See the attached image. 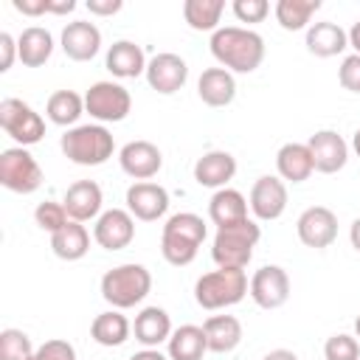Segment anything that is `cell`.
I'll use <instances>...</instances> for the list:
<instances>
[{
  "label": "cell",
  "instance_id": "obj_18",
  "mask_svg": "<svg viewBox=\"0 0 360 360\" xmlns=\"http://www.w3.org/2000/svg\"><path fill=\"white\" fill-rule=\"evenodd\" d=\"M62 51L73 62H90L101 51V31L87 20H73L62 28Z\"/></svg>",
  "mask_w": 360,
  "mask_h": 360
},
{
  "label": "cell",
  "instance_id": "obj_40",
  "mask_svg": "<svg viewBox=\"0 0 360 360\" xmlns=\"http://www.w3.org/2000/svg\"><path fill=\"white\" fill-rule=\"evenodd\" d=\"M338 82H340L343 90L360 93V53L343 56V62H340V68H338Z\"/></svg>",
  "mask_w": 360,
  "mask_h": 360
},
{
  "label": "cell",
  "instance_id": "obj_20",
  "mask_svg": "<svg viewBox=\"0 0 360 360\" xmlns=\"http://www.w3.org/2000/svg\"><path fill=\"white\" fill-rule=\"evenodd\" d=\"M236 174V158L225 149H211L194 163V180L205 188H225Z\"/></svg>",
  "mask_w": 360,
  "mask_h": 360
},
{
  "label": "cell",
  "instance_id": "obj_46",
  "mask_svg": "<svg viewBox=\"0 0 360 360\" xmlns=\"http://www.w3.org/2000/svg\"><path fill=\"white\" fill-rule=\"evenodd\" d=\"M262 360H298V354L290 352V349H273V352H267Z\"/></svg>",
  "mask_w": 360,
  "mask_h": 360
},
{
  "label": "cell",
  "instance_id": "obj_24",
  "mask_svg": "<svg viewBox=\"0 0 360 360\" xmlns=\"http://www.w3.org/2000/svg\"><path fill=\"white\" fill-rule=\"evenodd\" d=\"M349 48V31H343L338 22H312L307 28V51L312 56H321V59H329V56H338Z\"/></svg>",
  "mask_w": 360,
  "mask_h": 360
},
{
  "label": "cell",
  "instance_id": "obj_31",
  "mask_svg": "<svg viewBox=\"0 0 360 360\" xmlns=\"http://www.w3.org/2000/svg\"><path fill=\"white\" fill-rule=\"evenodd\" d=\"M51 250L59 256V259H65V262H79V259H84L87 256V250H90V233H87V228L82 225V222H68L62 231H56L53 236H51Z\"/></svg>",
  "mask_w": 360,
  "mask_h": 360
},
{
  "label": "cell",
  "instance_id": "obj_44",
  "mask_svg": "<svg viewBox=\"0 0 360 360\" xmlns=\"http://www.w3.org/2000/svg\"><path fill=\"white\" fill-rule=\"evenodd\" d=\"M76 8V0H51V14H70Z\"/></svg>",
  "mask_w": 360,
  "mask_h": 360
},
{
  "label": "cell",
  "instance_id": "obj_3",
  "mask_svg": "<svg viewBox=\"0 0 360 360\" xmlns=\"http://www.w3.org/2000/svg\"><path fill=\"white\" fill-rule=\"evenodd\" d=\"M59 146L76 166H101L115 152V141L104 124H76L62 135Z\"/></svg>",
  "mask_w": 360,
  "mask_h": 360
},
{
  "label": "cell",
  "instance_id": "obj_32",
  "mask_svg": "<svg viewBox=\"0 0 360 360\" xmlns=\"http://www.w3.org/2000/svg\"><path fill=\"white\" fill-rule=\"evenodd\" d=\"M84 112V96L76 90H56L45 104V115L56 127H73Z\"/></svg>",
  "mask_w": 360,
  "mask_h": 360
},
{
  "label": "cell",
  "instance_id": "obj_27",
  "mask_svg": "<svg viewBox=\"0 0 360 360\" xmlns=\"http://www.w3.org/2000/svg\"><path fill=\"white\" fill-rule=\"evenodd\" d=\"M202 329H205L208 352L228 354L242 343V323L233 315H211V318H205Z\"/></svg>",
  "mask_w": 360,
  "mask_h": 360
},
{
  "label": "cell",
  "instance_id": "obj_42",
  "mask_svg": "<svg viewBox=\"0 0 360 360\" xmlns=\"http://www.w3.org/2000/svg\"><path fill=\"white\" fill-rule=\"evenodd\" d=\"M11 6L25 14V17H39V14H51V0H11Z\"/></svg>",
  "mask_w": 360,
  "mask_h": 360
},
{
  "label": "cell",
  "instance_id": "obj_43",
  "mask_svg": "<svg viewBox=\"0 0 360 360\" xmlns=\"http://www.w3.org/2000/svg\"><path fill=\"white\" fill-rule=\"evenodd\" d=\"M84 6H87V11L96 14V17H112V14H118V11L124 8L121 0H87Z\"/></svg>",
  "mask_w": 360,
  "mask_h": 360
},
{
  "label": "cell",
  "instance_id": "obj_4",
  "mask_svg": "<svg viewBox=\"0 0 360 360\" xmlns=\"http://www.w3.org/2000/svg\"><path fill=\"white\" fill-rule=\"evenodd\" d=\"M248 276L245 270L239 267H217L211 273H202L194 284V301L214 312V309H225V307H233L239 304L245 295H248Z\"/></svg>",
  "mask_w": 360,
  "mask_h": 360
},
{
  "label": "cell",
  "instance_id": "obj_14",
  "mask_svg": "<svg viewBox=\"0 0 360 360\" xmlns=\"http://www.w3.org/2000/svg\"><path fill=\"white\" fill-rule=\"evenodd\" d=\"M127 211L141 222H155L169 211V191L152 180L132 183L127 188Z\"/></svg>",
  "mask_w": 360,
  "mask_h": 360
},
{
  "label": "cell",
  "instance_id": "obj_35",
  "mask_svg": "<svg viewBox=\"0 0 360 360\" xmlns=\"http://www.w3.org/2000/svg\"><path fill=\"white\" fill-rule=\"evenodd\" d=\"M34 343L22 329H3L0 332V360H31L34 357Z\"/></svg>",
  "mask_w": 360,
  "mask_h": 360
},
{
  "label": "cell",
  "instance_id": "obj_36",
  "mask_svg": "<svg viewBox=\"0 0 360 360\" xmlns=\"http://www.w3.org/2000/svg\"><path fill=\"white\" fill-rule=\"evenodd\" d=\"M34 222H37L42 231H48V233L53 236L56 231H62V228L70 222V217H68V211H65L62 202L45 200V202L37 205V211H34Z\"/></svg>",
  "mask_w": 360,
  "mask_h": 360
},
{
  "label": "cell",
  "instance_id": "obj_15",
  "mask_svg": "<svg viewBox=\"0 0 360 360\" xmlns=\"http://www.w3.org/2000/svg\"><path fill=\"white\" fill-rule=\"evenodd\" d=\"M93 239L104 250H124L135 239V217L127 208L101 211V217L93 225Z\"/></svg>",
  "mask_w": 360,
  "mask_h": 360
},
{
  "label": "cell",
  "instance_id": "obj_10",
  "mask_svg": "<svg viewBox=\"0 0 360 360\" xmlns=\"http://www.w3.org/2000/svg\"><path fill=\"white\" fill-rule=\"evenodd\" d=\"M250 298L262 309H278L290 298V276L281 264H264L250 276Z\"/></svg>",
  "mask_w": 360,
  "mask_h": 360
},
{
  "label": "cell",
  "instance_id": "obj_12",
  "mask_svg": "<svg viewBox=\"0 0 360 360\" xmlns=\"http://www.w3.org/2000/svg\"><path fill=\"white\" fill-rule=\"evenodd\" d=\"M143 76H146V82H149V87H152L155 93L172 96V93H177V90L188 82V65H186L183 56L163 51V53H155V56L149 59Z\"/></svg>",
  "mask_w": 360,
  "mask_h": 360
},
{
  "label": "cell",
  "instance_id": "obj_47",
  "mask_svg": "<svg viewBox=\"0 0 360 360\" xmlns=\"http://www.w3.org/2000/svg\"><path fill=\"white\" fill-rule=\"evenodd\" d=\"M349 48H354V53H360V20L349 28Z\"/></svg>",
  "mask_w": 360,
  "mask_h": 360
},
{
  "label": "cell",
  "instance_id": "obj_16",
  "mask_svg": "<svg viewBox=\"0 0 360 360\" xmlns=\"http://www.w3.org/2000/svg\"><path fill=\"white\" fill-rule=\"evenodd\" d=\"M307 146L312 152L315 172H321V174H335L349 160V143L335 129H318L315 135H309Z\"/></svg>",
  "mask_w": 360,
  "mask_h": 360
},
{
  "label": "cell",
  "instance_id": "obj_6",
  "mask_svg": "<svg viewBox=\"0 0 360 360\" xmlns=\"http://www.w3.org/2000/svg\"><path fill=\"white\" fill-rule=\"evenodd\" d=\"M262 239V228L256 225V219H242L225 228H217L214 245H211V256L217 262V267H239L245 270L253 259V248Z\"/></svg>",
  "mask_w": 360,
  "mask_h": 360
},
{
  "label": "cell",
  "instance_id": "obj_23",
  "mask_svg": "<svg viewBox=\"0 0 360 360\" xmlns=\"http://www.w3.org/2000/svg\"><path fill=\"white\" fill-rule=\"evenodd\" d=\"M132 332H135V340L143 343L146 349H158L163 340L172 338V318L163 307H143L138 315H135V323H132Z\"/></svg>",
  "mask_w": 360,
  "mask_h": 360
},
{
  "label": "cell",
  "instance_id": "obj_9",
  "mask_svg": "<svg viewBox=\"0 0 360 360\" xmlns=\"http://www.w3.org/2000/svg\"><path fill=\"white\" fill-rule=\"evenodd\" d=\"M129 110L132 96L118 82H96L84 93V112H90V118H96L98 124H118L129 115Z\"/></svg>",
  "mask_w": 360,
  "mask_h": 360
},
{
  "label": "cell",
  "instance_id": "obj_48",
  "mask_svg": "<svg viewBox=\"0 0 360 360\" xmlns=\"http://www.w3.org/2000/svg\"><path fill=\"white\" fill-rule=\"evenodd\" d=\"M349 239H352V248L360 253V217L352 222V228H349Z\"/></svg>",
  "mask_w": 360,
  "mask_h": 360
},
{
  "label": "cell",
  "instance_id": "obj_38",
  "mask_svg": "<svg viewBox=\"0 0 360 360\" xmlns=\"http://www.w3.org/2000/svg\"><path fill=\"white\" fill-rule=\"evenodd\" d=\"M233 17L239 22H262L270 14V3L267 0H233Z\"/></svg>",
  "mask_w": 360,
  "mask_h": 360
},
{
  "label": "cell",
  "instance_id": "obj_45",
  "mask_svg": "<svg viewBox=\"0 0 360 360\" xmlns=\"http://www.w3.org/2000/svg\"><path fill=\"white\" fill-rule=\"evenodd\" d=\"M129 360H169V354H160L158 349H143V352H135Z\"/></svg>",
  "mask_w": 360,
  "mask_h": 360
},
{
  "label": "cell",
  "instance_id": "obj_7",
  "mask_svg": "<svg viewBox=\"0 0 360 360\" xmlns=\"http://www.w3.org/2000/svg\"><path fill=\"white\" fill-rule=\"evenodd\" d=\"M0 127L17 146H34L45 138L42 115L25 104L22 98H3L0 101Z\"/></svg>",
  "mask_w": 360,
  "mask_h": 360
},
{
  "label": "cell",
  "instance_id": "obj_34",
  "mask_svg": "<svg viewBox=\"0 0 360 360\" xmlns=\"http://www.w3.org/2000/svg\"><path fill=\"white\" fill-rule=\"evenodd\" d=\"M321 8V0H278L273 14L284 31H301L309 28L312 14Z\"/></svg>",
  "mask_w": 360,
  "mask_h": 360
},
{
  "label": "cell",
  "instance_id": "obj_2",
  "mask_svg": "<svg viewBox=\"0 0 360 360\" xmlns=\"http://www.w3.org/2000/svg\"><path fill=\"white\" fill-rule=\"evenodd\" d=\"M205 222L202 217L191 214V211H180L174 217L166 219L163 225V233H160V253L169 264L174 267H186L194 262L200 245L205 242Z\"/></svg>",
  "mask_w": 360,
  "mask_h": 360
},
{
  "label": "cell",
  "instance_id": "obj_39",
  "mask_svg": "<svg viewBox=\"0 0 360 360\" xmlns=\"http://www.w3.org/2000/svg\"><path fill=\"white\" fill-rule=\"evenodd\" d=\"M31 360H76V349H73V343L53 338V340H45L42 346H37Z\"/></svg>",
  "mask_w": 360,
  "mask_h": 360
},
{
  "label": "cell",
  "instance_id": "obj_29",
  "mask_svg": "<svg viewBox=\"0 0 360 360\" xmlns=\"http://www.w3.org/2000/svg\"><path fill=\"white\" fill-rule=\"evenodd\" d=\"M129 332H132V323L127 321V315H121V309H107V312H98L90 323V338L98 343V346H121L129 340Z\"/></svg>",
  "mask_w": 360,
  "mask_h": 360
},
{
  "label": "cell",
  "instance_id": "obj_28",
  "mask_svg": "<svg viewBox=\"0 0 360 360\" xmlns=\"http://www.w3.org/2000/svg\"><path fill=\"white\" fill-rule=\"evenodd\" d=\"M17 51H20V62L25 68H42L53 53V37L48 28L28 25L17 37Z\"/></svg>",
  "mask_w": 360,
  "mask_h": 360
},
{
  "label": "cell",
  "instance_id": "obj_30",
  "mask_svg": "<svg viewBox=\"0 0 360 360\" xmlns=\"http://www.w3.org/2000/svg\"><path fill=\"white\" fill-rule=\"evenodd\" d=\"M166 343H169V360H202V354L208 352L205 329L194 323L177 326Z\"/></svg>",
  "mask_w": 360,
  "mask_h": 360
},
{
  "label": "cell",
  "instance_id": "obj_37",
  "mask_svg": "<svg viewBox=\"0 0 360 360\" xmlns=\"http://www.w3.org/2000/svg\"><path fill=\"white\" fill-rule=\"evenodd\" d=\"M323 357L326 360H360V343L354 335L338 332L323 343Z\"/></svg>",
  "mask_w": 360,
  "mask_h": 360
},
{
  "label": "cell",
  "instance_id": "obj_17",
  "mask_svg": "<svg viewBox=\"0 0 360 360\" xmlns=\"http://www.w3.org/2000/svg\"><path fill=\"white\" fill-rule=\"evenodd\" d=\"M118 163L124 169V174H129L132 180H149L160 172L163 166V155L152 141H129L121 146L118 152Z\"/></svg>",
  "mask_w": 360,
  "mask_h": 360
},
{
  "label": "cell",
  "instance_id": "obj_19",
  "mask_svg": "<svg viewBox=\"0 0 360 360\" xmlns=\"http://www.w3.org/2000/svg\"><path fill=\"white\" fill-rule=\"evenodd\" d=\"M101 202H104V194H101V186L96 180H76L68 191H65V211L73 222H87V219H98L101 217Z\"/></svg>",
  "mask_w": 360,
  "mask_h": 360
},
{
  "label": "cell",
  "instance_id": "obj_33",
  "mask_svg": "<svg viewBox=\"0 0 360 360\" xmlns=\"http://www.w3.org/2000/svg\"><path fill=\"white\" fill-rule=\"evenodd\" d=\"M222 11H225L222 0H186L183 3V20L194 31H211L214 34L217 28H222L219 25Z\"/></svg>",
  "mask_w": 360,
  "mask_h": 360
},
{
  "label": "cell",
  "instance_id": "obj_13",
  "mask_svg": "<svg viewBox=\"0 0 360 360\" xmlns=\"http://www.w3.org/2000/svg\"><path fill=\"white\" fill-rule=\"evenodd\" d=\"M250 211L262 222H273L287 211V186L276 174H262L250 188Z\"/></svg>",
  "mask_w": 360,
  "mask_h": 360
},
{
  "label": "cell",
  "instance_id": "obj_41",
  "mask_svg": "<svg viewBox=\"0 0 360 360\" xmlns=\"http://www.w3.org/2000/svg\"><path fill=\"white\" fill-rule=\"evenodd\" d=\"M14 59H20L17 39H14L8 31H3V34H0V73H8L11 65H14Z\"/></svg>",
  "mask_w": 360,
  "mask_h": 360
},
{
  "label": "cell",
  "instance_id": "obj_22",
  "mask_svg": "<svg viewBox=\"0 0 360 360\" xmlns=\"http://www.w3.org/2000/svg\"><path fill=\"white\" fill-rule=\"evenodd\" d=\"M107 70L118 79H135L141 73H146V56H143V48L132 39H118L110 45L107 51V59H104Z\"/></svg>",
  "mask_w": 360,
  "mask_h": 360
},
{
  "label": "cell",
  "instance_id": "obj_26",
  "mask_svg": "<svg viewBox=\"0 0 360 360\" xmlns=\"http://www.w3.org/2000/svg\"><path fill=\"white\" fill-rule=\"evenodd\" d=\"M208 217L217 228H225V225H233V222H242L248 219V200L242 191L236 188H219L214 191V197L208 200Z\"/></svg>",
  "mask_w": 360,
  "mask_h": 360
},
{
  "label": "cell",
  "instance_id": "obj_21",
  "mask_svg": "<svg viewBox=\"0 0 360 360\" xmlns=\"http://www.w3.org/2000/svg\"><path fill=\"white\" fill-rule=\"evenodd\" d=\"M197 96L208 107H228L236 98V79L225 68H205L197 79Z\"/></svg>",
  "mask_w": 360,
  "mask_h": 360
},
{
  "label": "cell",
  "instance_id": "obj_5",
  "mask_svg": "<svg viewBox=\"0 0 360 360\" xmlns=\"http://www.w3.org/2000/svg\"><path fill=\"white\" fill-rule=\"evenodd\" d=\"M152 290V273L143 264L127 262L101 276V298L112 309H129L141 304Z\"/></svg>",
  "mask_w": 360,
  "mask_h": 360
},
{
  "label": "cell",
  "instance_id": "obj_25",
  "mask_svg": "<svg viewBox=\"0 0 360 360\" xmlns=\"http://www.w3.org/2000/svg\"><path fill=\"white\" fill-rule=\"evenodd\" d=\"M276 169H278V177L287 180V183H304L309 180V174L315 172V163H312V152L307 143H284L278 152H276Z\"/></svg>",
  "mask_w": 360,
  "mask_h": 360
},
{
  "label": "cell",
  "instance_id": "obj_11",
  "mask_svg": "<svg viewBox=\"0 0 360 360\" xmlns=\"http://www.w3.org/2000/svg\"><path fill=\"white\" fill-rule=\"evenodd\" d=\"M295 231H298V239L307 248L323 250L338 239V217L326 205H309L307 211H301V217L295 222Z\"/></svg>",
  "mask_w": 360,
  "mask_h": 360
},
{
  "label": "cell",
  "instance_id": "obj_8",
  "mask_svg": "<svg viewBox=\"0 0 360 360\" xmlns=\"http://www.w3.org/2000/svg\"><path fill=\"white\" fill-rule=\"evenodd\" d=\"M0 183L14 194H34L42 186V169L25 146H8L0 152Z\"/></svg>",
  "mask_w": 360,
  "mask_h": 360
},
{
  "label": "cell",
  "instance_id": "obj_1",
  "mask_svg": "<svg viewBox=\"0 0 360 360\" xmlns=\"http://www.w3.org/2000/svg\"><path fill=\"white\" fill-rule=\"evenodd\" d=\"M211 53L214 59L231 73H253L264 62V39L239 25H222L211 34Z\"/></svg>",
  "mask_w": 360,
  "mask_h": 360
},
{
  "label": "cell",
  "instance_id": "obj_50",
  "mask_svg": "<svg viewBox=\"0 0 360 360\" xmlns=\"http://www.w3.org/2000/svg\"><path fill=\"white\" fill-rule=\"evenodd\" d=\"M354 338H360V315H357V321H354Z\"/></svg>",
  "mask_w": 360,
  "mask_h": 360
},
{
  "label": "cell",
  "instance_id": "obj_49",
  "mask_svg": "<svg viewBox=\"0 0 360 360\" xmlns=\"http://www.w3.org/2000/svg\"><path fill=\"white\" fill-rule=\"evenodd\" d=\"M352 149H354V155L360 158V129L354 132V138H352Z\"/></svg>",
  "mask_w": 360,
  "mask_h": 360
}]
</instances>
